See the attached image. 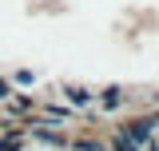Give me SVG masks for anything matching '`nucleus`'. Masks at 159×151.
Returning a JSON list of instances; mask_svg holds the SVG:
<instances>
[{"label": "nucleus", "mask_w": 159, "mask_h": 151, "mask_svg": "<svg viewBox=\"0 0 159 151\" xmlns=\"http://www.w3.org/2000/svg\"><path fill=\"white\" fill-rule=\"evenodd\" d=\"M64 95H68L72 103H80V108H88V103L96 99V95L88 92V88H76V84H64Z\"/></svg>", "instance_id": "nucleus-1"}, {"label": "nucleus", "mask_w": 159, "mask_h": 151, "mask_svg": "<svg viewBox=\"0 0 159 151\" xmlns=\"http://www.w3.org/2000/svg\"><path fill=\"white\" fill-rule=\"evenodd\" d=\"M99 99H103V103H99L103 112H116V108H119V99H123V92H119V88H107V92L99 95Z\"/></svg>", "instance_id": "nucleus-2"}, {"label": "nucleus", "mask_w": 159, "mask_h": 151, "mask_svg": "<svg viewBox=\"0 0 159 151\" xmlns=\"http://www.w3.org/2000/svg\"><path fill=\"white\" fill-rule=\"evenodd\" d=\"M116 151H135V147H131V143H127L123 135H116Z\"/></svg>", "instance_id": "nucleus-3"}, {"label": "nucleus", "mask_w": 159, "mask_h": 151, "mask_svg": "<svg viewBox=\"0 0 159 151\" xmlns=\"http://www.w3.org/2000/svg\"><path fill=\"white\" fill-rule=\"evenodd\" d=\"M0 95H8V84H4V80H0Z\"/></svg>", "instance_id": "nucleus-4"}, {"label": "nucleus", "mask_w": 159, "mask_h": 151, "mask_svg": "<svg viewBox=\"0 0 159 151\" xmlns=\"http://www.w3.org/2000/svg\"><path fill=\"white\" fill-rule=\"evenodd\" d=\"M151 151H159V139H155V143H151Z\"/></svg>", "instance_id": "nucleus-5"}]
</instances>
